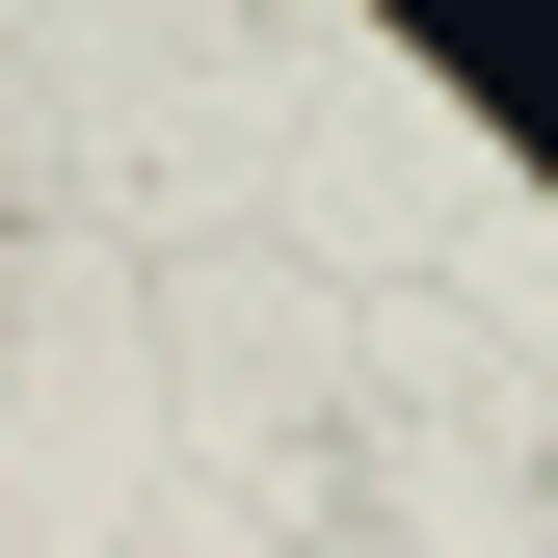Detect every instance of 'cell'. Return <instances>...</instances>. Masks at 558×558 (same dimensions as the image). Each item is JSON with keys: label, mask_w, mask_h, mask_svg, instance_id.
<instances>
[{"label": "cell", "mask_w": 558, "mask_h": 558, "mask_svg": "<svg viewBox=\"0 0 558 558\" xmlns=\"http://www.w3.org/2000/svg\"><path fill=\"white\" fill-rule=\"evenodd\" d=\"M426 53H452V81H478V107H506V133L558 107V27H532V0H506V27H478V0H452V27H426Z\"/></svg>", "instance_id": "6da1fadb"}]
</instances>
